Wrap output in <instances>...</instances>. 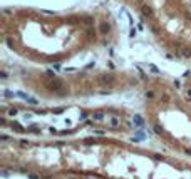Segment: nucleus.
I'll return each instance as SVG.
<instances>
[{
	"instance_id": "nucleus-2",
	"label": "nucleus",
	"mask_w": 191,
	"mask_h": 179,
	"mask_svg": "<svg viewBox=\"0 0 191 179\" xmlns=\"http://www.w3.org/2000/svg\"><path fill=\"white\" fill-rule=\"evenodd\" d=\"M134 126H136V127H143L144 126V121H143V117H141V115H139V114H136V115H134Z\"/></svg>"
},
{
	"instance_id": "nucleus-3",
	"label": "nucleus",
	"mask_w": 191,
	"mask_h": 179,
	"mask_svg": "<svg viewBox=\"0 0 191 179\" xmlns=\"http://www.w3.org/2000/svg\"><path fill=\"white\" fill-rule=\"evenodd\" d=\"M12 129H14L15 132H19V134H22V132H25V129H24L22 126H19L17 122H14V124H12Z\"/></svg>"
},
{
	"instance_id": "nucleus-6",
	"label": "nucleus",
	"mask_w": 191,
	"mask_h": 179,
	"mask_svg": "<svg viewBox=\"0 0 191 179\" xmlns=\"http://www.w3.org/2000/svg\"><path fill=\"white\" fill-rule=\"evenodd\" d=\"M101 119H104V112H97V114H94V121H101Z\"/></svg>"
},
{
	"instance_id": "nucleus-8",
	"label": "nucleus",
	"mask_w": 191,
	"mask_h": 179,
	"mask_svg": "<svg viewBox=\"0 0 191 179\" xmlns=\"http://www.w3.org/2000/svg\"><path fill=\"white\" fill-rule=\"evenodd\" d=\"M149 69H151V72H154V74H158V72H159V70H158V67L153 65V64H149Z\"/></svg>"
},
{
	"instance_id": "nucleus-13",
	"label": "nucleus",
	"mask_w": 191,
	"mask_h": 179,
	"mask_svg": "<svg viewBox=\"0 0 191 179\" xmlns=\"http://www.w3.org/2000/svg\"><path fill=\"white\" fill-rule=\"evenodd\" d=\"M30 179H39V178L35 176V174H32V176H30Z\"/></svg>"
},
{
	"instance_id": "nucleus-1",
	"label": "nucleus",
	"mask_w": 191,
	"mask_h": 179,
	"mask_svg": "<svg viewBox=\"0 0 191 179\" xmlns=\"http://www.w3.org/2000/svg\"><path fill=\"white\" fill-rule=\"evenodd\" d=\"M47 87L50 89V90H54V92H59V90H62V82H59V80H52Z\"/></svg>"
},
{
	"instance_id": "nucleus-7",
	"label": "nucleus",
	"mask_w": 191,
	"mask_h": 179,
	"mask_svg": "<svg viewBox=\"0 0 191 179\" xmlns=\"http://www.w3.org/2000/svg\"><path fill=\"white\" fill-rule=\"evenodd\" d=\"M3 95H7V97H14V95H17V92H12V90H3Z\"/></svg>"
},
{
	"instance_id": "nucleus-9",
	"label": "nucleus",
	"mask_w": 191,
	"mask_h": 179,
	"mask_svg": "<svg viewBox=\"0 0 191 179\" xmlns=\"http://www.w3.org/2000/svg\"><path fill=\"white\" fill-rule=\"evenodd\" d=\"M143 12L144 13H151V9L149 7H143Z\"/></svg>"
},
{
	"instance_id": "nucleus-4",
	"label": "nucleus",
	"mask_w": 191,
	"mask_h": 179,
	"mask_svg": "<svg viewBox=\"0 0 191 179\" xmlns=\"http://www.w3.org/2000/svg\"><path fill=\"white\" fill-rule=\"evenodd\" d=\"M101 80H104V82H112V80H114V77L104 74V76H101Z\"/></svg>"
},
{
	"instance_id": "nucleus-10",
	"label": "nucleus",
	"mask_w": 191,
	"mask_h": 179,
	"mask_svg": "<svg viewBox=\"0 0 191 179\" xmlns=\"http://www.w3.org/2000/svg\"><path fill=\"white\" fill-rule=\"evenodd\" d=\"M146 95H148L149 99H153V97H154V92H153V90H149V92H146Z\"/></svg>"
},
{
	"instance_id": "nucleus-12",
	"label": "nucleus",
	"mask_w": 191,
	"mask_h": 179,
	"mask_svg": "<svg viewBox=\"0 0 191 179\" xmlns=\"http://www.w3.org/2000/svg\"><path fill=\"white\" fill-rule=\"evenodd\" d=\"M101 28H102V32H107V28H109V27H107L106 24H102V25H101Z\"/></svg>"
},
{
	"instance_id": "nucleus-11",
	"label": "nucleus",
	"mask_w": 191,
	"mask_h": 179,
	"mask_svg": "<svg viewBox=\"0 0 191 179\" xmlns=\"http://www.w3.org/2000/svg\"><path fill=\"white\" fill-rule=\"evenodd\" d=\"M9 114H10V115H15V114H17V109H10Z\"/></svg>"
},
{
	"instance_id": "nucleus-5",
	"label": "nucleus",
	"mask_w": 191,
	"mask_h": 179,
	"mask_svg": "<svg viewBox=\"0 0 191 179\" xmlns=\"http://www.w3.org/2000/svg\"><path fill=\"white\" fill-rule=\"evenodd\" d=\"M111 126H112V127H117V126H119V119H117V117H111Z\"/></svg>"
}]
</instances>
